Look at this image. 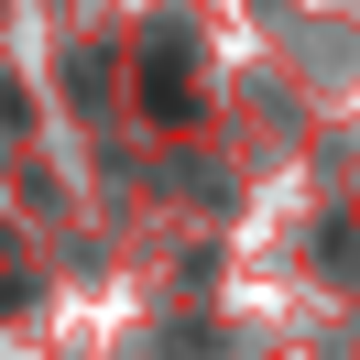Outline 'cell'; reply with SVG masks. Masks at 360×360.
<instances>
[{"mask_svg": "<svg viewBox=\"0 0 360 360\" xmlns=\"http://www.w3.org/2000/svg\"><path fill=\"white\" fill-rule=\"evenodd\" d=\"M142 110H153V120H186V110H197V88H186V55H175V44H153V77H142Z\"/></svg>", "mask_w": 360, "mask_h": 360, "instance_id": "1", "label": "cell"}]
</instances>
